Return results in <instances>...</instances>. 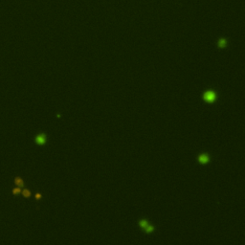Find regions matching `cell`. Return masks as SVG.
<instances>
[{"label":"cell","instance_id":"6da1fadb","mask_svg":"<svg viewBox=\"0 0 245 245\" xmlns=\"http://www.w3.org/2000/svg\"><path fill=\"white\" fill-rule=\"evenodd\" d=\"M197 160H198V162H199L200 164H202V165H206V164H208L209 162H210V156H209L207 153H202V154L198 155Z\"/></svg>","mask_w":245,"mask_h":245},{"label":"cell","instance_id":"7a4b0ae2","mask_svg":"<svg viewBox=\"0 0 245 245\" xmlns=\"http://www.w3.org/2000/svg\"><path fill=\"white\" fill-rule=\"evenodd\" d=\"M216 98H217V96H216L215 92H213V91H207L204 94V100L207 102H210V103L214 102L216 100Z\"/></svg>","mask_w":245,"mask_h":245},{"label":"cell","instance_id":"3957f363","mask_svg":"<svg viewBox=\"0 0 245 245\" xmlns=\"http://www.w3.org/2000/svg\"><path fill=\"white\" fill-rule=\"evenodd\" d=\"M35 143L38 145H44L46 143V136L44 134H39L35 137Z\"/></svg>","mask_w":245,"mask_h":245},{"label":"cell","instance_id":"277c9868","mask_svg":"<svg viewBox=\"0 0 245 245\" xmlns=\"http://www.w3.org/2000/svg\"><path fill=\"white\" fill-rule=\"evenodd\" d=\"M138 224H139V226H140V227L144 230V229H145V228H146V227H147L149 223H148V221H147V219H141V220L138 222Z\"/></svg>","mask_w":245,"mask_h":245},{"label":"cell","instance_id":"5b68a950","mask_svg":"<svg viewBox=\"0 0 245 245\" xmlns=\"http://www.w3.org/2000/svg\"><path fill=\"white\" fill-rule=\"evenodd\" d=\"M154 226L153 225H150V224H148L145 229H144V231H145V233L146 234H150V233H152L153 231H154Z\"/></svg>","mask_w":245,"mask_h":245},{"label":"cell","instance_id":"8992f818","mask_svg":"<svg viewBox=\"0 0 245 245\" xmlns=\"http://www.w3.org/2000/svg\"><path fill=\"white\" fill-rule=\"evenodd\" d=\"M15 183H16L18 186H19V185H20V186H21V185H23V182H22V180H21V179H19V178H17V179L15 180Z\"/></svg>","mask_w":245,"mask_h":245},{"label":"cell","instance_id":"52a82bcc","mask_svg":"<svg viewBox=\"0 0 245 245\" xmlns=\"http://www.w3.org/2000/svg\"><path fill=\"white\" fill-rule=\"evenodd\" d=\"M23 193H24V196H26V197H29V196H30V194H31V192H30L29 191H27V190L23 191Z\"/></svg>","mask_w":245,"mask_h":245},{"label":"cell","instance_id":"ba28073f","mask_svg":"<svg viewBox=\"0 0 245 245\" xmlns=\"http://www.w3.org/2000/svg\"><path fill=\"white\" fill-rule=\"evenodd\" d=\"M19 191H20L19 189H15V190H14V193H18Z\"/></svg>","mask_w":245,"mask_h":245},{"label":"cell","instance_id":"9c48e42d","mask_svg":"<svg viewBox=\"0 0 245 245\" xmlns=\"http://www.w3.org/2000/svg\"><path fill=\"white\" fill-rule=\"evenodd\" d=\"M224 43H225V41H224V40H223V41H222V40L220 41V45H224Z\"/></svg>","mask_w":245,"mask_h":245},{"label":"cell","instance_id":"30bf717a","mask_svg":"<svg viewBox=\"0 0 245 245\" xmlns=\"http://www.w3.org/2000/svg\"><path fill=\"white\" fill-rule=\"evenodd\" d=\"M36 198H37V199L40 198V194H36Z\"/></svg>","mask_w":245,"mask_h":245}]
</instances>
